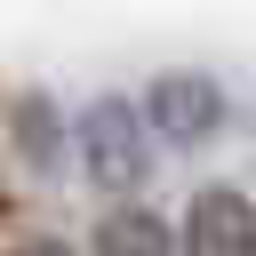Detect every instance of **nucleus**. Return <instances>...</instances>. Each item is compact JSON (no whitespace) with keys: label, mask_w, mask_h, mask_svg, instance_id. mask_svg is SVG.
<instances>
[{"label":"nucleus","mask_w":256,"mask_h":256,"mask_svg":"<svg viewBox=\"0 0 256 256\" xmlns=\"http://www.w3.org/2000/svg\"><path fill=\"white\" fill-rule=\"evenodd\" d=\"M176 256H256V208L240 184H200L184 200V232Z\"/></svg>","instance_id":"3"},{"label":"nucleus","mask_w":256,"mask_h":256,"mask_svg":"<svg viewBox=\"0 0 256 256\" xmlns=\"http://www.w3.org/2000/svg\"><path fill=\"white\" fill-rule=\"evenodd\" d=\"M72 152H80V176L96 184V192H112V200H136L144 192V176H152V128H144V112H136V96H88L80 112H72Z\"/></svg>","instance_id":"1"},{"label":"nucleus","mask_w":256,"mask_h":256,"mask_svg":"<svg viewBox=\"0 0 256 256\" xmlns=\"http://www.w3.org/2000/svg\"><path fill=\"white\" fill-rule=\"evenodd\" d=\"M96 256H176V232H168L144 200H120V208H104V224H96Z\"/></svg>","instance_id":"4"},{"label":"nucleus","mask_w":256,"mask_h":256,"mask_svg":"<svg viewBox=\"0 0 256 256\" xmlns=\"http://www.w3.org/2000/svg\"><path fill=\"white\" fill-rule=\"evenodd\" d=\"M16 256H80V248H72V240H24Z\"/></svg>","instance_id":"6"},{"label":"nucleus","mask_w":256,"mask_h":256,"mask_svg":"<svg viewBox=\"0 0 256 256\" xmlns=\"http://www.w3.org/2000/svg\"><path fill=\"white\" fill-rule=\"evenodd\" d=\"M136 112H144L152 144H168V152H200V144H216V136H224L232 96H224V80H216V72L176 64V72H160V80L136 96Z\"/></svg>","instance_id":"2"},{"label":"nucleus","mask_w":256,"mask_h":256,"mask_svg":"<svg viewBox=\"0 0 256 256\" xmlns=\"http://www.w3.org/2000/svg\"><path fill=\"white\" fill-rule=\"evenodd\" d=\"M64 144H72V128L56 120V104H48L40 88H24V96H16V152H24L32 168H56Z\"/></svg>","instance_id":"5"}]
</instances>
